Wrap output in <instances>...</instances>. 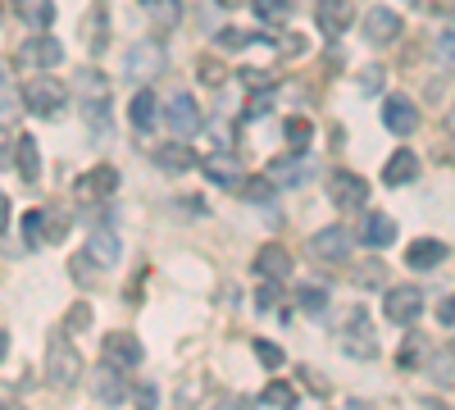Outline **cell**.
<instances>
[{
  "label": "cell",
  "mask_w": 455,
  "mask_h": 410,
  "mask_svg": "<svg viewBox=\"0 0 455 410\" xmlns=\"http://www.w3.org/2000/svg\"><path fill=\"white\" fill-rule=\"evenodd\" d=\"M383 278H387V269L378 265V260H364V265H355V283H360V287H383Z\"/></svg>",
  "instance_id": "cell-35"
},
{
  "label": "cell",
  "mask_w": 455,
  "mask_h": 410,
  "mask_svg": "<svg viewBox=\"0 0 455 410\" xmlns=\"http://www.w3.org/2000/svg\"><path fill=\"white\" fill-rule=\"evenodd\" d=\"M351 19H355L351 0H319V5H315V23H319L323 36H341L351 28Z\"/></svg>",
  "instance_id": "cell-13"
},
{
  "label": "cell",
  "mask_w": 455,
  "mask_h": 410,
  "mask_svg": "<svg viewBox=\"0 0 455 410\" xmlns=\"http://www.w3.org/2000/svg\"><path fill=\"white\" fill-rule=\"evenodd\" d=\"M300 310L315 315V319H323V315H328V292H323V287H306V292H300Z\"/></svg>",
  "instance_id": "cell-32"
},
{
  "label": "cell",
  "mask_w": 455,
  "mask_h": 410,
  "mask_svg": "<svg viewBox=\"0 0 455 410\" xmlns=\"http://www.w3.org/2000/svg\"><path fill=\"white\" fill-rule=\"evenodd\" d=\"M442 260H446V242L424 237V242H414V246H410V265H414V269H437Z\"/></svg>",
  "instance_id": "cell-25"
},
{
  "label": "cell",
  "mask_w": 455,
  "mask_h": 410,
  "mask_svg": "<svg viewBox=\"0 0 455 410\" xmlns=\"http://www.w3.org/2000/svg\"><path fill=\"white\" fill-rule=\"evenodd\" d=\"M92 392H96V401H105V406H114V401H124L128 397V379H124V369H114V365H96L92 369Z\"/></svg>",
  "instance_id": "cell-12"
},
{
  "label": "cell",
  "mask_w": 455,
  "mask_h": 410,
  "mask_svg": "<svg viewBox=\"0 0 455 410\" xmlns=\"http://www.w3.org/2000/svg\"><path fill=\"white\" fill-rule=\"evenodd\" d=\"M14 160H19V173H23V182H36L42 178V151H36V141L23 133L19 137V146H14Z\"/></svg>",
  "instance_id": "cell-24"
},
{
  "label": "cell",
  "mask_w": 455,
  "mask_h": 410,
  "mask_svg": "<svg viewBox=\"0 0 455 410\" xmlns=\"http://www.w3.org/2000/svg\"><path fill=\"white\" fill-rule=\"evenodd\" d=\"M341 351L355 356V360H373L378 356V338H373V324L364 310H351L347 328H341Z\"/></svg>",
  "instance_id": "cell-3"
},
{
  "label": "cell",
  "mask_w": 455,
  "mask_h": 410,
  "mask_svg": "<svg viewBox=\"0 0 455 410\" xmlns=\"http://www.w3.org/2000/svg\"><path fill=\"white\" fill-rule=\"evenodd\" d=\"M347 410H373V406H369V401H351Z\"/></svg>",
  "instance_id": "cell-52"
},
{
  "label": "cell",
  "mask_w": 455,
  "mask_h": 410,
  "mask_svg": "<svg viewBox=\"0 0 455 410\" xmlns=\"http://www.w3.org/2000/svg\"><path fill=\"white\" fill-rule=\"evenodd\" d=\"M87 42H92V55H100V51H105V10H100V5L92 10V23H87Z\"/></svg>",
  "instance_id": "cell-36"
},
{
  "label": "cell",
  "mask_w": 455,
  "mask_h": 410,
  "mask_svg": "<svg viewBox=\"0 0 455 410\" xmlns=\"http://www.w3.org/2000/svg\"><path fill=\"white\" fill-rule=\"evenodd\" d=\"M437 55H442V64L455 68V28H446V32L437 36Z\"/></svg>",
  "instance_id": "cell-39"
},
{
  "label": "cell",
  "mask_w": 455,
  "mask_h": 410,
  "mask_svg": "<svg viewBox=\"0 0 455 410\" xmlns=\"http://www.w3.org/2000/svg\"><path fill=\"white\" fill-rule=\"evenodd\" d=\"M437 319H442V324H455V296H446V301L437 306Z\"/></svg>",
  "instance_id": "cell-45"
},
{
  "label": "cell",
  "mask_w": 455,
  "mask_h": 410,
  "mask_svg": "<svg viewBox=\"0 0 455 410\" xmlns=\"http://www.w3.org/2000/svg\"><path fill=\"white\" fill-rule=\"evenodd\" d=\"M23 237H28V246H46V210L23 214Z\"/></svg>",
  "instance_id": "cell-29"
},
{
  "label": "cell",
  "mask_w": 455,
  "mask_h": 410,
  "mask_svg": "<svg viewBox=\"0 0 455 410\" xmlns=\"http://www.w3.org/2000/svg\"><path fill=\"white\" fill-rule=\"evenodd\" d=\"M360 92H364V96H378V92H383V68H378V64L360 73Z\"/></svg>",
  "instance_id": "cell-38"
},
{
  "label": "cell",
  "mask_w": 455,
  "mask_h": 410,
  "mask_svg": "<svg viewBox=\"0 0 455 410\" xmlns=\"http://www.w3.org/2000/svg\"><path fill=\"white\" fill-rule=\"evenodd\" d=\"M283 46H287V55H300V51H306V42H300V36H287Z\"/></svg>",
  "instance_id": "cell-47"
},
{
  "label": "cell",
  "mask_w": 455,
  "mask_h": 410,
  "mask_svg": "<svg viewBox=\"0 0 455 410\" xmlns=\"http://www.w3.org/2000/svg\"><path fill=\"white\" fill-rule=\"evenodd\" d=\"M0 92H5V68H0Z\"/></svg>",
  "instance_id": "cell-55"
},
{
  "label": "cell",
  "mask_w": 455,
  "mask_h": 410,
  "mask_svg": "<svg viewBox=\"0 0 455 410\" xmlns=\"http://www.w3.org/2000/svg\"><path fill=\"white\" fill-rule=\"evenodd\" d=\"M274 306H278V283H264L255 292V310H274Z\"/></svg>",
  "instance_id": "cell-41"
},
{
  "label": "cell",
  "mask_w": 455,
  "mask_h": 410,
  "mask_svg": "<svg viewBox=\"0 0 455 410\" xmlns=\"http://www.w3.org/2000/svg\"><path fill=\"white\" fill-rule=\"evenodd\" d=\"M328 197H332L337 210H360L364 197H369V188H364V178H355V173H347V169H337V173L328 178Z\"/></svg>",
  "instance_id": "cell-8"
},
{
  "label": "cell",
  "mask_w": 455,
  "mask_h": 410,
  "mask_svg": "<svg viewBox=\"0 0 455 410\" xmlns=\"http://www.w3.org/2000/svg\"><path fill=\"white\" fill-rule=\"evenodd\" d=\"M219 5H228V10H237V5H246V0H219Z\"/></svg>",
  "instance_id": "cell-53"
},
{
  "label": "cell",
  "mask_w": 455,
  "mask_h": 410,
  "mask_svg": "<svg viewBox=\"0 0 455 410\" xmlns=\"http://www.w3.org/2000/svg\"><path fill=\"white\" fill-rule=\"evenodd\" d=\"M306 173H310V160L300 156V151H291V156H283V160L269 165L274 188H296V182H306Z\"/></svg>",
  "instance_id": "cell-16"
},
{
  "label": "cell",
  "mask_w": 455,
  "mask_h": 410,
  "mask_svg": "<svg viewBox=\"0 0 455 410\" xmlns=\"http://www.w3.org/2000/svg\"><path fill=\"white\" fill-rule=\"evenodd\" d=\"M383 124H387V133L410 137L414 128H419V105L405 100V96H387V100H383Z\"/></svg>",
  "instance_id": "cell-10"
},
{
  "label": "cell",
  "mask_w": 455,
  "mask_h": 410,
  "mask_svg": "<svg viewBox=\"0 0 455 410\" xmlns=\"http://www.w3.org/2000/svg\"><path fill=\"white\" fill-rule=\"evenodd\" d=\"M196 73H201V78H205L210 87H219V83H223V64H214V60H201V64H196Z\"/></svg>",
  "instance_id": "cell-44"
},
{
  "label": "cell",
  "mask_w": 455,
  "mask_h": 410,
  "mask_svg": "<svg viewBox=\"0 0 455 410\" xmlns=\"http://www.w3.org/2000/svg\"><path fill=\"white\" fill-rule=\"evenodd\" d=\"M87 265H96V260H92L87 251H83V255H73V265H68V269H73V283H87V278H92V269H87Z\"/></svg>",
  "instance_id": "cell-43"
},
{
  "label": "cell",
  "mask_w": 455,
  "mask_h": 410,
  "mask_svg": "<svg viewBox=\"0 0 455 410\" xmlns=\"http://www.w3.org/2000/svg\"><path fill=\"white\" fill-rule=\"evenodd\" d=\"M10 356V338H5V333H0V360H5Z\"/></svg>",
  "instance_id": "cell-51"
},
{
  "label": "cell",
  "mask_w": 455,
  "mask_h": 410,
  "mask_svg": "<svg viewBox=\"0 0 455 410\" xmlns=\"http://www.w3.org/2000/svg\"><path fill=\"white\" fill-rule=\"evenodd\" d=\"M364 36H369L373 46L396 42V36H401V14H396V10H387V5H373V10L364 14Z\"/></svg>",
  "instance_id": "cell-11"
},
{
  "label": "cell",
  "mask_w": 455,
  "mask_h": 410,
  "mask_svg": "<svg viewBox=\"0 0 455 410\" xmlns=\"http://www.w3.org/2000/svg\"><path fill=\"white\" fill-rule=\"evenodd\" d=\"M164 128H169L173 137L201 133V105H196L192 92H173V96L164 100Z\"/></svg>",
  "instance_id": "cell-2"
},
{
  "label": "cell",
  "mask_w": 455,
  "mask_h": 410,
  "mask_svg": "<svg viewBox=\"0 0 455 410\" xmlns=\"http://www.w3.org/2000/svg\"><path fill=\"white\" fill-rule=\"evenodd\" d=\"M201 169H205L214 182H242L237 160H228V156H210V160H201Z\"/></svg>",
  "instance_id": "cell-27"
},
{
  "label": "cell",
  "mask_w": 455,
  "mask_h": 410,
  "mask_svg": "<svg viewBox=\"0 0 455 410\" xmlns=\"http://www.w3.org/2000/svg\"><path fill=\"white\" fill-rule=\"evenodd\" d=\"M210 410H242V406H237V401H233V397H223V401H214V406H210Z\"/></svg>",
  "instance_id": "cell-50"
},
{
  "label": "cell",
  "mask_w": 455,
  "mask_h": 410,
  "mask_svg": "<svg viewBox=\"0 0 455 410\" xmlns=\"http://www.w3.org/2000/svg\"><path fill=\"white\" fill-rule=\"evenodd\" d=\"M156 115H160V100H156V92L141 87V92L132 96V105H128V119H132V128H137V133L156 128Z\"/></svg>",
  "instance_id": "cell-22"
},
{
  "label": "cell",
  "mask_w": 455,
  "mask_h": 410,
  "mask_svg": "<svg viewBox=\"0 0 455 410\" xmlns=\"http://www.w3.org/2000/svg\"><path fill=\"white\" fill-rule=\"evenodd\" d=\"M287 146H291V151H306V146H310V137H315V128L306 124V119H287Z\"/></svg>",
  "instance_id": "cell-31"
},
{
  "label": "cell",
  "mask_w": 455,
  "mask_h": 410,
  "mask_svg": "<svg viewBox=\"0 0 455 410\" xmlns=\"http://www.w3.org/2000/svg\"><path fill=\"white\" fill-rule=\"evenodd\" d=\"M78 379H83V356L73 351L68 338H55L46 347V383L51 388H73Z\"/></svg>",
  "instance_id": "cell-1"
},
{
  "label": "cell",
  "mask_w": 455,
  "mask_h": 410,
  "mask_svg": "<svg viewBox=\"0 0 455 410\" xmlns=\"http://www.w3.org/2000/svg\"><path fill=\"white\" fill-rule=\"evenodd\" d=\"M137 401H141V410H150V406H156V392H150V388H141V392H137Z\"/></svg>",
  "instance_id": "cell-49"
},
{
  "label": "cell",
  "mask_w": 455,
  "mask_h": 410,
  "mask_svg": "<svg viewBox=\"0 0 455 410\" xmlns=\"http://www.w3.org/2000/svg\"><path fill=\"white\" fill-rule=\"evenodd\" d=\"M251 5H255V14H259L264 23H283V19H287V10H291L287 0H251Z\"/></svg>",
  "instance_id": "cell-34"
},
{
  "label": "cell",
  "mask_w": 455,
  "mask_h": 410,
  "mask_svg": "<svg viewBox=\"0 0 455 410\" xmlns=\"http://www.w3.org/2000/svg\"><path fill=\"white\" fill-rule=\"evenodd\" d=\"M414 178H419V156H414V151H396L383 165V182H387V188H405V182H414Z\"/></svg>",
  "instance_id": "cell-18"
},
{
  "label": "cell",
  "mask_w": 455,
  "mask_h": 410,
  "mask_svg": "<svg viewBox=\"0 0 455 410\" xmlns=\"http://www.w3.org/2000/svg\"><path fill=\"white\" fill-rule=\"evenodd\" d=\"M360 242L364 246H392L396 242V219H387V214H364V229H360Z\"/></svg>",
  "instance_id": "cell-20"
},
{
  "label": "cell",
  "mask_w": 455,
  "mask_h": 410,
  "mask_svg": "<svg viewBox=\"0 0 455 410\" xmlns=\"http://www.w3.org/2000/svg\"><path fill=\"white\" fill-rule=\"evenodd\" d=\"M259 401H264V406H278V410H291V406H296V392H291L287 383H269Z\"/></svg>",
  "instance_id": "cell-33"
},
{
  "label": "cell",
  "mask_w": 455,
  "mask_h": 410,
  "mask_svg": "<svg viewBox=\"0 0 455 410\" xmlns=\"http://www.w3.org/2000/svg\"><path fill=\"white\" fill-rule=\"evenodd\" d=\"M64 229H68V219L46 210V242H64Z\"/></svg>",
  "instance_id": "cell-42"
},
{
  "label": "cell",
  "mask_w": 455,
  "mask_h": 410,
  "mask_svg": "<svg viewBox=\"0 0 455 410\" xmlns=\"http://www.w3.org/2000/svg\"><path fill=\"white\" fill-rule=\"evenodd\" d=\"M87 255L96 260L100 269H114V265H119V233H114V229H96L92 242H87Z\"/></svg>",
  "instance_id": "cell-19"
},
{
  "label": "cell",
  "mask_w": 455,
  "mask_h": 410,
  "mask_svg": "<svg viewBox=\"0 0 455 410\" xmlns=\"http://www.w3.org/2000/svg\"><path fill=\"white\" fill-rule=\"evenodd\" d=\"M19 60H23V64H32V68H55V64L64 60V46L55 42V36L36 32V36H28V42L19 46Z\"/></svg>",
  "instance_id": "cell-9"
},
{
  "label": "cell",
  "mask_w": 455,
  "mask_h": 410,
  "mask_svg": "<svg viewBox=\"0 0 455 410\" xmlns=\"http://www.w3.org/2000/svg\"><path fill=\"white\" fill-rule=\"evenodd\" d=\"M124 73H128V78L132 83H156L160 78V73H164V51L156 46V42H141V46H132L128 55H124Z\"/></svg>",
  "instance_id": "cell-4"
},
{
  "label": "cell",
  "mask_w": 455,
  "mask_h": 410,
  "mask_svg": "<svg viewBox=\"0 0 455 410\" xmlns=\"http://www.w3.org/2000/svg\"><path fill=\"white\" fill-rule=\"evenodd\" d=\"M14 10L32 32H46L55 23V0H14Z\"/></svg>",
  "instance_id": "cell-21"
},
{
  "label": "cell",
  "mask_w": 455,
  "mask_h": 410,
  "mask_svg": "<svg viewBox=\"0 0 455 410\" xmlns=\"http://www.w3.org/2000/svg\"><path fill=\"white\" fill-rule=\"evenodd\" d=\"M255 269H259V278H274V283H283V278L291 274V255H287V246H259V255H255Z\"/></svg>",
  "instance_id": "cell-17"
},
{
  "label": "cell",
  "mask_w": 455,
  "mask_h": 410,
  "mask_svg": "<svg viewBox=\"0 0 455 410\" xmlns=\"http://www.w3.org/2000/svg\"><path fill=\"white\" fill-rule=\"evenodd\" d=\"M83 324H87V310L78 306V310H73V315H68V328H83Z\"/></svg>",
  "instance_id": "cell-48"
},
{
  "label": "cell",
  "mask_w": 455,
  "mask_h": 410,
  "mask_svg": "<svg viewBox=\"0 0 455 410\" xmlns=\"http://www.w3.org/2000/svg\"><path fill=\"white\" fill-rule=\"evenodd\" d=\"M5 223H10V197L0 192V233H5Z\"/></svg>",
  "instance_id": "cell-46"
},
{
  "label": "cell",
  "mask_w": 455,
  "mask_h": 410,
  "mask_svg": "<svg viewBox=\"0 0 455 410\" xmlns=\"http://www.w3.org/2000/svg\"><path fill=\"white\" fill-rule=\"evenodd\" d=\"M201 156L192 151V146H182V141H173V146H160V151H156V165L164 169V173H187V169H192Z\"/></svg>",
  "instance_id": "cell-23"
},
{
  "label": "cell",
  "mask_w": 455,
  "mask_h": 410,
  "mask_svg": "<svg viewBox=\"0 0 455 410\" xmlns=\"http://www.w3.org/2000/svg\"><path fill=\"white\" fill-rule=\"evenodd\" d=\"M351 246H355V242H351V233H347V229H337V223L310 237V251H315L319 260H347V255H351Z\"/></svg>",
  "instance_id": "cell-15"
},
{
  "label": "cell",
  "mask_w": 455,
  "mask_h": 410,
  "mask_svg": "<svg viewBox=\"0 0 455 410\" xmlns=\"http://www.w3.org/2000/svg\"><path fill=\"white\" fill-rule=\"evenodd\" d=\"M141 10L156 19V23H164V28H178V19H182V0H141Z\"/></svg>",
  "instance_id": "cell-26"
},
{
  "label": "cell",
  "mask_w": 455,
  "mask_h": 410,
  "mask_svg": "<svg viewBox=\"0 0 455 410\" xmlns=\"http://www.w3.org/2000/svg\"><path fill=\"white\" fill-rule=\"evenodd\" d=\"M114 192H119V173H114L109 165H96L92 173L78 178V197H83V201H105V197H114Z\"/></svg>",
  "instance_id": "cell-14"
},
{
  "label": "cell",
  "mask_w": 455,
  "mask_h": 410,
  "mask_svg": "<svg viewBox=\"0 0 455 410\" xmlns=\"http://www.w3.org/2000/svg\"><path fill=\"white\" fill-rule=\"evenodd\" d=\"M83 119L96 124V133H109V96H87L83 100Z\"/></svg>",
  "instance_id": "cell-28"
},
{
  "label": "cell",
  "mask_w": 455,
  "mask_h": 410,
  "mask_svg": "<svg viewBox=\"0 0 455 410\" xmlns=\"http://www.w3.org/2000/svg\"><path fill=\"white\" fill-rule=\"evenodd\" d=\"M14 146H19V141H14V133H10L5 124H0V169L14 165Z\"/></svg>",
  "instance_id": "cell-40"
},
{
  "label": "cell",
  "mask_w": 455,
  "mask_h": 410,
  "mask_svg": "<svg viewBox=\"0 0 455 410\" xmlns=\"http://www.w3.org/2000/svg\"><path fill=\"white\" fill-rule=\"evenodd\" d=\"M237 188H242V201H269L274 197V178L269 173L264 178H242Z\"/></svg>",
  "instance_id": "cell-30"
},
{
  "label": "cell",
  "mask_w": 455,
  "mask_h": 410,
  "mask_svg": "<svg viewBox=\"0 0 455 410\" xmlns=\"http://www.w3.org/2000/svg\"><path fill=\"white\" fill-rule=\"evenodd\" d=\"M419 310H424V292L414 287V283L387 287V296H383V315H387L392 324H414V319H419Z\"/></svg>",
  "instance_id": "cell-5"
},
{
  "label": "cell",
  "mask_w": 455,
  "mask_h": 410,
  "mask_svg": "<svg viewBox=\"0 0 455 410\" xmlns=\"http://www.w3.org/2000/svg\"><path fill=\"white\" fill-rule=\"evenodd\" d=\"M255 356H259V365H264V369H278V365L287 360V356H283V347H274L269 338H255Z\"/></svg>",
  "instance_id": "cell-37"
},
{
  "label": "cell",
  "mask_w": 455,
  "mask_h": 410,
  "mask_svg": "<svg viewBox=\"0 0 455 410\" xmlns=\"http://www.w3.org/2000/svg\"><path fill=\"white\" fill-rule=\"evenodd\" d=\"M64 100H68V87H60V83H51V78H36V83L23 87V105L32 109V115H42V119L60 115Z\"/></svg>",
  "instance_id": "cell-6"
},
{
  "label": "cell",
  "mask_w": 455,
  "mask_h": 410,
  "mask_svg": "<svg viewBox=\"0 0 455 410\" xmlns=\"http://www.w3.org/2000/svg\"><path fill=\"white\" fill-rule=\"evenodd\" d=\"M100 360L128 374V369H137V365H141V342L132 338V333H109V338L100 342Z\"/></svg>",
  "instance_id": "cell-7"
},
{
  "label": "cell",
  "mask_w": 455,
  "mask_h": 410,
  "mask_svg": "<svg viewBox=\"0 0 455 410\" xmlns=\"http://www.w3.org/2000/svg\"><path fill=\"white\" fill-rule=\"evenodd\" d=\"M0 410H23V406H14V401H0Z\"/></svg>",
  "instance_id": "cell-54"
}]
</instances>
